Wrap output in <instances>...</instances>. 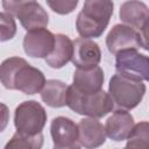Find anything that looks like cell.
<instances>
[{"instance_id": "obj_2", "label": "cell", "mask_w": 149, "mask_h": 149, "mask_svg": "<svg viewBox=\"0 0 149 149\" xmlns=\"http://www.w3.org/2000/svg\"><path fill=\"white\" fill-rule=\"evenodd\" d=\"M113 7L114 3L108 0H86L76 20V29L80 37H100L113 15Z\"/></svg>"}, {"instance_id": "obj_19", "label": "cell", "mask_w": 149, "mask_h": 149, "mask_svg": "<svg viewBox=\"0 0 149 149\" xmlns=\"http://www.w3.org/2000/svg\"><path fill=\"white\" fill-rule=\"evenodd\" d=\"M43 146L42 133L33 136L23 135L21 133H15L12 139L6 143L3 149H41Z\"/></svg>"}, {"instance_id": "obj_17", "label": "cell", "mask_w": 149, "mask_h": 149, "mask_svg": "<svg viewBox=\"0 0 149 149\" xmlns=\"http://www.w3.org/2000/svg\"><path fill=\"white\" fill-rule=\"evenodd\" d=\"M69 86L62 80L49 79L41 90V99L50 107L59 108L66 106Z\"/></svg>"}, {"instance_id": "obj_18", "label": "cell", "mask_w": 149, "mask_h": 149, "mask_svg": "<svg viewBox=\"0 0 149 149\" xmlns=\"http://www.w3.org/2000/svg\"><path fill=\"white\" fill-rule=\"evenodd\" d=\"M127 144L123 149H149V125L147 121L134 125L128 135Z\"/></svg>"}, {"instance_id": "obj_9", "label": "cell", "mask_w": 149, "mask_h": 149, "mask_svg": "<svg viewBox=\"0 0 149 149\" xmlns=\"http://www.w3.org/2000/svg\"><path fill=\"white\" fill-rule=\"evenodd\" d=\"M72 64L79 70H90L100 63L101 50L99 44L93 40L88 38H77L72 42Z\"/></svg>"}, {"instance_id": "obj_23", "label": "cell", "mask_w": 149, "mask_h": 149, "mask_svg": "<svg viewBox=\"0 0 149 149\" xmlns=\"http://www.w3.org/2000/svg\"><path fill=\"white\" fill-rule=\"evenodd\" d=\"M54 149H81L79 143H73V144H70V146H63V147H57V146H54Z\"/></svg>"}, {"instance_id": "obj_4", "label": "cell", "mask_w": 149, "mask_h": 149, "mask_svg": "<svg viewBox=\"0 0 149 149\" xmlns=\"http://www.w3.org/2000/svg\"><path fill=\"white\" fill-rule=\"evenodd\" d=\"M146 90L143 81L115 73L109 80L107 93L118 109L130 111L142 101Z\"/></svg>"}, {"instance_id": "obj_12", "label": "cell", "mask_w": 149, "mask_h": 149, "mask_svg": "<svg viewBox=\"0 0 149 149\" xmlns=\"http://www.w3.org/2000/svg\"><path fill=\"white\" fill-rule=\"evenodd\" d=\"M78 143L85 149H97L106 141L105 128L102 123L94 118H85L79 121Z\"/></svg>"}, {"instance_id": "obj_7", "label": "cell", "mask_w": 149, "mask_h": 149, "mask_svg": "<svg viewBox=\"0 0 149 149\" xmlns=\"http://www.w3.org/2000/svg\"><path fill=\"white\" fill-rule=\"evenodd\" d=\"M106 45L111 54L116 55L122 50L142 48L148 50L147 37L126 24H114L106 36Z\"/></svg>"}, {"instance_id": "obj_10", "label": "cell", "mask_w": 149, "mask_h": 149, "mask_svg": "<svg viewBox=\"0 0 149 149\" xmlns=\"http://www.w3.org/2000/svg\"><path fill=\"white\" fill-rule=\"evenodd\" d=\"M55 43V35L47 28L27 31L23 37V50L33 58H47Z\"/></svg>"}, {"instance_id": "obj_8", "label": "cell", "mask_w": 149, "mask_h": 149, "mask_svg": "<svg viewBox=\"0 0 149 149\" xmlns=\"http://www.w3.org/2000/svg\"><path fill=\"white\" fill-rule=\"evenodd\" d=\"M115 70L125 77L146 81L149 78L148 56L140 54L136 49L122 50L115 55Z\"/></svg>"}, {"instance_id": "obj_3", "label": "cell", "mask_w": 149, "mask_h": 149, "mask_svg": "<svg viewBox=\"0 0 149 149\" xmlns=\"http://www.w3.org/2000/svg\"><path fill=\"white\" fill-rule=\"evenodd\" d=\"M66 106L77 114L94 119L102 118L114 109L111 97L104 90L97 93L85 94L78 92L72 85L68 88Z\"/></svg>"}, {"instance_id": "obj_5", "label": "cell", "mask_w": 149, "mask_h": 149, "mask_svg": "<svg viewBox=\"0 0 149 149\" xmlns=\"http://www.w3.org/2000/svg\"><path fill=\"white\" fill-rule=\"evenodd\" d=\"M47 122V112L36 100L21 102L14 112V125L17 133L33 136L42 133Z\"/></svg>"}, {"instance_id": "obj_11", "label": "cell", "mask_w": 149, "mask_h": 149, "mask_svg": "<svg viewBox=\"0 0 149 149\" xmlns=\"http://www.w3.org/2000/svg\"><path fill=\"white\" fill-rule=\"evenodd\" d=\"M120 20L141 33L147 37V27H148V16L149 10L144 2L142 1H126L121 5L119 12Z\"/></svg>"}, {"instance_id": "obj_16", "label": "cell", "mask_w": 149, "mask_h": 149, "mask_svg": "<svg viewBox=\"0 0 149 149\" xmlns=\"http://www.w3.org/2000/svg\"><path fill=\"white\" fill-rule=\"evenodd\" d=\"M72 50L73 47L70 37L64 34H56L54 48L45 58V62L52 69H61L71 61Z\"/></svg>"}, {"instance_id": "obj_15", "label": "cell", "mask_w": 149, "mask_h": 149, "mask_svg": "<svg viewBox=\"0 0 149 149\" xmlns=\"http://www.w3.org/2000/svg\"><path fill=\"white\" fill-rule=\"evenodd\" d=\"M50 133L54 146L63 147L78 142V126L69 118H55L50 125Z\"/></svg>"}, {"instance_id": "obj_13", "label": "cell", "mask_w": 149, "mask_h": 149, "mask_svg": "<svg viewBox=\"0 0 149 149\" xmlns=\"http://www.w3.org/2000/svg\"><path fill=\"white\" fill-rule=\"evenodd\" d=\"M134 125V118L129 112L123 109H116L107 119L104 126L105 134L111 140L120 142L128 137Z\"/></svg>"}, {"instance_id": "obj_20", "label": "cell", "mask_w": 149, "mask_h": 149, "mask_svg": "<svg viewBox=\"0 0 149 149\" xmlns=\"http://www.w3.org/2000/svg\"><path fill=\"white\" fill-rule=\"evenodd\" d=\"M16 34L14 16L7 12H0V42L12 40Z\"/></svg>"}, {"instance_id": "obj_14", "label": "cell", "mask_w": 149, "mask_h": 149, "mask_svg": "<svg viewBox=\"0 0 149 149\" xmlns=\"http://www.w3.org/2000/svg\"><path fill=\"white\" fill-rule=\"evenodd\" d=\"M104 79V71L100 66H95L90 70L77 69L73 73L72 86L80 93L92 94L102 90Z\"/></svg>"}, {"instance_id": "obj_21", "label": "cell", "mask_w": 149, "mask_h": 149, "mask_svg": "<svg viewBox=\"0 0 149 149\" xmlns=\"http://www.w3.org/2000/svg\"><path fill=\"white\" fill-rule=\"evenodd\" d=\"M47 5L57 14L66 15L74 10V8L78 5V1H65V0H48Z\"/></svg>"}, {"instance_id": "obj_6", "label": "cell", "mask_w": 149, "mask_h": 149, "mask_svg": "<svg viewBox=\"0 0 149 149\" xmlns=\"http://www.w3.org/2000/svg\"><path fill=\"white\" fill-rule=\"evenodd\" d=\"M2 7L7 13L16 16L27 31L48 26L49 15L37 1H3Z\"/></svg>"}, {"instance_id": "obj_22", "label": "cell", "mask_w": 149, "mask_h": 149, "mask_svg": "<svg viewBox=\"0 0 149 149\" xmlns=\"http://www.w3.org/2000/svg\"><path fill=\"white\" fill-rule=\"evenodd\" d=\"M9 121V109L5 104L0 102V133L5 130Z\"/></svg>"}, {"instance_id": "obj_1", "label": "cell", "mask_w": 149, "mask_h": 149, "mask_svg": "<svg viewBox=\"0 0 149 149\" xmlns=\"http://www.w3.org/2000/svg\"><path fill=\"white\" fill-rule=\"evenodd\" d=\"M0 81L8 90L35 94L41 92L47 80L43 72L31 66L24 58L9 57L0 64Z\"/></svg>"}]
</instances>
